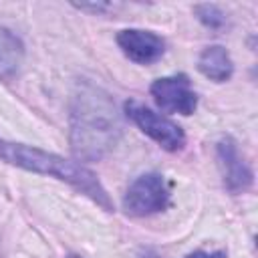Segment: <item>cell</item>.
Here are the masks:
<instances>
[{"instance_id": "8992f818", "label": "cell", "mask_w": 258, "mask_h": 258, "mask_svg": "<svg viewBox=\"0 0 258 258\" xmlns=\"http://www.w3.org/2000/svg\"><path fill=\"white\" fill-rule=\"evenodd\" d=\"M216 155H218V165H220L226 189L232 194L246 191L252 185L254 173H252L250 165L244 161V157L240 155L236 141L232 137L220 139L218 147H216Z\"/></svg>"}, {"instance_id": "7a4b0ae2", "label": "cell", "mask_w": 258, "mask_h": 258, "mask_svg": "<svg viewBox=\"0 0 258 258\" xmlns=\"http://www.w3.org/2000/svg\"><path fill=\"white\" fill-rule=\"evenodd\" d=\"M119 119L115 105L99 91H81L71 113V143L81 159L103 157L117 141Z\"/></svg>"}, {"instance_id": "8fae6325", "label": "cell", "mask_w": 258, "mask_h": 258, "mask_svg": "<svg viewBox=\"0 0 258 258\" xmlns=\"http://www.w3.org/2000/svg\"><path fill=\"white\" fill-rule=\"evenodd\" d=\"M185 258H226V252H222V250H218V252H204V250H196V252H191L189 256H185Z\"/></svg>"}, {"instance_id": "ba28073f", "label": "cell", "mask_w": 258, "mask_h": 258, "mask_svg": "<svg viewBox=\"0 0 258 258\" xmlns=\"http://www.w3.org/2000/svg\"><path fill=\"white\" fill-rule=\"evenodd\" d=\"M198 69L206 79H210L214 83H224L232 77L234 62H232L230 52L224 46L212 44L202 50V54L198 58Z\"/></svg>"}, {"instance_id": "6da1fadb", "label": "cell", "mask_w": 258, "mask_h": 258, "mask_svg": "<svg viewBox=\"0 0 258 258\" xmlns=\"http://www.w3.org/2000/svg\"><path fill=\"white\" fill-rule=\"evenodd\" d=\"M0 159L10 165L22 167L26 171H34V173H42V175H50L60 181H67L69 185H73L75 189L91 198L103 210L113 212V202L107 189L103 187V183L99 181V177L89 167L77 161L64 159L56 153H48L24 143L6 141V139H0Z\"/></svg>"}, {"instance_id": "30bf717a", "label": "cell", "mask_w": 258, "mask_h": 258, "mask_svg": "<svg viewBox=\"0 0 258 258\" xmlns=\"http://www.w3.org/2000/svg\"><path fill=\"white\" fill-rule=\"evenodd\" d=\"M194 10H196L200 22L204 26H208V28L218 30V28H222L226 24V14L216 4H198Z\"/></svg>"}, {"instance_id": "3957f363", "label": "cell", "mask_w": 258, "mask_h": 258, "mask_svg": "<svg viewBox=\"0 0 258 258\" xmlns=\"http://www.w3.org/2000/svg\"><path fill=\"white\" fill-rule=\"evenodd\" d=\"M169 206V189L163 175L143 173L139 175L123 196V210L133 218L151 216L163 212Z\"/></svg>"}, {"instance_id": "5b68a950", "label": "cell", "mask_w": 258, "mask_h": 258, "mask_svg": "<svg viewBox=\"0 0 258 258\" xmlns=\"http://www.w3.org/2000/svg\"><path fill=\"white\" fill-rule=\"evenodd\" d=\"M151 95H153L155 103L167 113L191 115L198 107V95L191 91L189 79L185 75L161 77V79L153 81Z\"/></svg>"}, {"instance_id": "7c38bea8", "label": "cell", "mask_w": 258, "mask_h": 258, "mask_svg": "<svg viewBox=\"0 0 258 258\" xmlns=\"http://www.w3.org/2000/svg\"><path fill=\"white\" fill-rule=\"evenodd\" d=\"M67 258H81V256H75V254H71V256H67Z\"/></svg>"}, {"instance_id": "277c9868", "label": "cell", "mask_w": 258, "mask_h": 258, "mask_svg": "<svg viewBox=\"0 0 258 258\" xmlns=\"http://www.w3.org/2000/svg\"><path fill=\"white\" fill-rule=\"evenodd\" d=\"M125 111L131 117V121L165 151H179L185 145V133L171 119H167L135 101L125 103Z\"/></svg>"}, {"instance_id": "52a82bcc", "label": "cell", "mask_w": 258, "mask_h": 258, "mask_svg": "<svg viewBox=\"0 0 258 258\" xmlns=\"http://www.w3.org/2000/svg\"><path fill=\"white\" fill-rule=\"evenodd\" d=\"M117 44L129 56L131 60L139 64H149L161 58L165 52V42L161 36H157L151 30H141V28H127L117 34Z\"/></svg>"}, {"instance_id": "9c48e42d", "label": "cell", "mask_w": 258, "mask_h": 258, "mask_svg": "<svg viewBox=\"0 0 258 258\" xmlns=\"http://www.w3.org/2000/svg\"><path fill=\"white\" fill-rule=\"evenodd\" d=\"M20 58H22L20 40L8 30L0 28V77H10L18 69Z\"/></svg>"}, {"instance_id": "4fadbf2b", "label": "cell", "mask_w": 258, "mask_h": 258, "mask_svg": "<svg viewBox=\"0 0 258 258\" xmlns=\"http://www.w3.org/2000/svg\"><path fill=\"white\" fill-rule=\"evenodd\" d=\"M147 258H155V256H147Z\"/></svg>"}]
</instances>
